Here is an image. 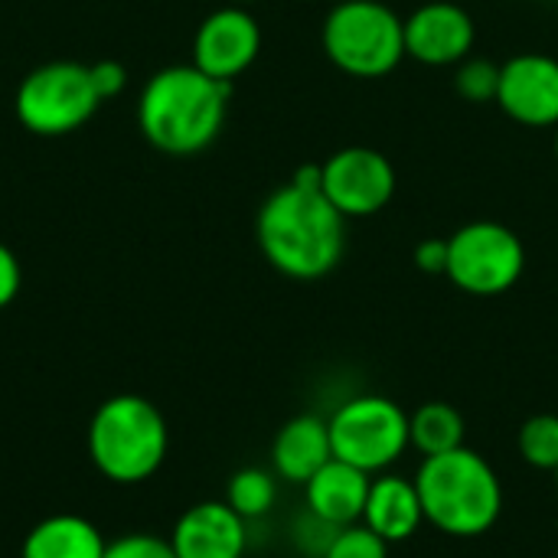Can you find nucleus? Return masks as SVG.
I'll return each mask as SVG.
<instances>
[{"mask_svg":"<svg viewBox=\"0 0 558 558\" xmlns=\"http://www.w3.org/2000/svg\"><path fill=\"white\" fill-rule=\"evenodd\" d=\"M556 490H558V471H556Z\"/></svg>","mask_w":558,"mask_h":558,"instance_id":"c85d7f7f","label":"nucleus"},{"mask_svg":"<svg viewBox=\"0 0 558 558\" xmlns=\"http://www.w3.org/2000/svg\"><path fill=\"white\" fill-rule=\"evenodd\" d=\"M373 477L340 458H330L307 484H304V504L307 513L330 526H353L363 520L366 497H369Z\"/></svg>","mask_w":558,"mask_h":558,"instance_id":"4468645a","label":"nucleus"},{"mask_svg":"<svg viewBox=\"0 0 558 558\" xmlns=\"http://www.w3.org/2000/svg\"><path fill=\"white\" fill-rule=\"evenodd\" d=\"M20 288H23V268H20L16 255L0 242V311L16 301Z\"/></svg>","mask_w":558,"mask_h":558,"instance_id":"393cba45","label":"nucleus"},{"mask_svg":"<svg viewBox=\"0 0 558 558\" xmlns=\"http://www.w3.org/2000/svg\"><path fill=\"white\" fill-rule=\"evenodd\" d=\"M415 268L425 275L448 271V239H425L415 245Z\"/></svg>","mask_w":558,"mask_h":558,"instance_id":"a878e982","label":"nucleus"},{"mask_svg":"<svg viewBox=\"0 0 558 558\" xmlns=\"http://www.w3.org/2000/svg\"><path fill=\"white\" fill-rule=\"evenodd\" d=\"M255 239L278 275L291 281H320L343 262L347 219L320 190L284 183L262 203Z\"/></svg>","mask_w":558,"mask_h":558,"instance_id":"f257e3e1","label":"nucleus"},{"mask_svg":"<svg viewBox=\"0 0 558 558\" xmlns=\"http://www.w3.org/2000/svg\"><path fill=\"white\" fill-rule=\"evenodd\" d=\"M101 558H177L170 539L154 533H124L118 539H108Z\"/></svg>","mask_w":558,"mask_h":558,"instance_id":"5701e85b","label":"nucleus"},{"mask_svg":"<svg viewBox=\"0 0 558 558\" xmlns=\"http://www.w3.org/2000/svg\"><path fill=\"white\" fill-rule=\"evenodd\" d=\"M327 59L350 78H383L402 65L405 20L383 0H340L320 26Z\"/></svg>","mask_w":558,"mask_h":558,"instance_id":"39448f33","label":"nucleus"},{"mask_svg":"<svg viewBox=\"0 0 558 558\" xmlns=\"http://www.w3.org/2000/svg\"><path fill=\"white\" fill-rule=\"evenodd\" d=\"M333 458L366 471L386 474L409 448V412L386 396H353L327 418Z\"/></svg>","mask_w":558,"mask_h":558,"instance_id":"423d86ee","label":"nucleus"},{"mask_svg":"<svg viewBox=\"0 0 558 558\" xmlns=\"http://www.w3.org/2000/svg\"><path fill=\"white\" fill-rule=\"evenodd\" d=\"M98 105L101 98L88 65L65 59L33 69L13 98L20 124L36 137H65L78 131L98 111Z\"/></svg>","mask_w":558,"mask_h":558,"instance_id":"0eeeda50","label":"nucleus"},{"mask_svg":"<svg viewBox=\"0 0 558 558\" xmlns=\"http://www.w3.org/2000/svg\"><path fill=\"white\" fill-rule=\"evenodd\" d=\"M474 16L454 0H428L405 16V56L432 65L454 69L474 52Z\"/></svg>","mask_w":558,"mask_h":558,"instance_id":"f8f14e48","label":"nucleus"},{"mask_svg":"<svg viewBox=\"0 0 558 558\" xmlns=\"http://www.w3.org/2000/svg\"><path fill=\"white\" fill-rule=\"evenodd\" d=\"M500 88V65L481 56H468L464 62L454 65V92L471 101V105H487L497 101Z\"/></svg>","mask_w":558,"mask_h":558,"instance_id":"412c9836","label":"nucleus"},{"mask_svg":"<svg viewBox=\"0 0 558 558\" xmlns=\"http://www.w3.org/2000/svg\"><path fill=\"white\" fill-rule=\"evenodd\" d=\"M262 52V26L242 3L213 10L193 36V65L219 82H235Z\"/></svg>","mask_w":558,"mask_h":558,"instance_id":"9d476101","label":"nucleus"},{"mask_svg":"<svg viewBox=\"0 0 558 558\" xmlns=\"http://www.w3.org/2000/svg\"><path fill=\"white\" fill-rule=\"evenodd\" d=\"M105 533L82 513H52L43 517L20 546V558H101Z\"/></svg>","mask_w":558,"mask_h":558,"instance_id":"f3484780","label":"nucleus"},{"mask_svg":"<svg viewBox=\"0 0 558 558\" xmlns=\"http://www.w3.org/2000/svg\"><path fill=\"white\" fill-rule=\"evenodd\" d=\"M88 72H92V82H95V92H98V98H101V101L118 98V95L124 92V85H128V69H124L118 59L92 62V65H88Z\"/></svg>","mask_w":558,"mask_h":558,"instance_id":"b1692460","label":"nucleus"},{"mask_svg":"<svg viewBox=\"0 0 558 558\" xmlns=\"http://www.w3.org/2000/svg\"><path fill=\"white\" fill-rule=\"evenodd\" d=\"M500 111L523 128L558 124V59L549 52H517L500 65Z\"/></svg>","mask_w":558,"mask_h":558,"instance_id":"9b49d317","label":"nucleus"},{"mask_svg":"<svg viewBox=\"0 0 558 558\" xmlns=\"http://www.w3.org/2000/svg\"><path fill=\"white\" fill-rule=\"evenodd\" d=\"M464 415L448 402H425L409 415V441L425 458L464 448Z\"/></svg>","mask_w":558,"mask_h":558,"instance_id":"a211bd4d","label":"nucleus"},{"mask_svg":"<svg viewBox=\"0 0 558 558\" xmlns=\"http://www.w3.org/2000/svg\"><path fill=\"white\" fill-rule=\"evenodd\" d=\"M415 487L422 497L425 523L454 539H477L490 533L504 513V484L494 464L464 448L425 458Z\"/></svg>","mask_w":558,"mask_h":558,"instance_id":"7ed1b4c3","label":"nucleus"},{"mask_svg":"<svg viewBox=\"0 0 558 558\" xmlns=\"http://www.w3.org/2000/svg\"><path fill=\"white\" fill-rule=\"evenodd\" d=\"M226 504L245 520H262L278 504V477L265 468H242L226 484Z\"/></svg>","mask_w":558,"mask_h":558,"instance_id":"6ab92c4d","label":"nucleus"},{"mask_svg":"<svg viewBox=\"0 0 558 558\" xmlns=\"http://www.w3.org/2000/svg\"><path fill=\"white\" fill-rule=\"evenodd\" d=\"M85 451L92 468L118 484L134 487L150 481L170 451V428L163 412L134 392H121L105 399L88 422Z\"/></svg>","mask_w":558,"mask_h":558,"instance_id":"20e7f679","label":"nucleus"},{"mask_svg":"<svg viewBox=\"0 0 558 558\" xmlns=\"http://www.w3.org/2000/svg\"><path fill=\"white\" fill-rule=\"evenodd\" d=\"M229 3H242V7H248V3H258V0H229Z\"/></svg>","mask_w":558,"mask_h":558,"instance_id":"bb28decb","label":"nucleus"},{"mask_svg":"<svg viewBox=\"0 0 558 558\" xmlns=\"http://www.w3.org/2000/svg\"><path fill=\"white\" fill-rule=\"evenodd\" d=\"M167 539L177 558H242L248 523L226 500H203L177 517Z\"/></svg>","mask_w":558,"mask_h":558,"instance_id":"ddd939ff","label":"nucleus"},{"mask_svg":"<svg viewBox=\"0 0 558 558\" xmlns=\"http://www.w3.org/2000/svg\"><path fill=\"white\" fill-rule=\"evenodd\" d=\"M517 448L520 458L536 468V471H558V415H533L523 422L520 435H517Z\"/></svg>","mask_w":558,"mask_h":558,"instance_id":"aec40b11","label":"nucleus"},{"mask_svg":"<svg viewBox=\"0 0 558 558\" xmlns=\"http://www.w3.org/2000/svg\"><path fill=\"white\" fill-rule=\"evenodd\" d=\"M232 82H219L190 65H167L147 78L137 98V128L144 141L170 157L206 150L229 111Z\"/></svg>","mask_w":558,"mask_h":558,"instance_id":"f03ea898","label":"nucleus"},{"mask_svg":"<svg viewBox=\"0 0 558 558\" xmlns=\"http://www.w3.org/2000/svg\"><path fill=\"white\" fill-rule=\"evenodd\" d=\"M333 458L330 428L320 415H294L288 418L271 441V471L278 481L307 484L327 461Z\"/></svg>","mask_w":558,"mask_h":558,"instance_id":"2eb2a0df","label":"nucleus"},{"mask_svg":"<svg viewBox=\"0 0 558 558\" xmlns=\"http://www.w3.org/2000/svg\"><path fill=\"white\" fill-rule=\"evenodd\" d=\"M396 167L383 150L353 144L324 160L320 193L350 222L383 213L396 196Z\"/></svg>","mask_w":558,"mask_h":558,"instance_id":"1a4fd4ad","label":"nucleus"},{"mask_svg":"<svg viewBox=\"0 0 558 558\" xmlns=\"http://www.w3.org/2000/svg\"><path fill=\"white\" fill-rule=\"evenodd\" d=\"M360 523L369 526L389 546L412 539L425 523V510H422L415 481H409L402 474H379L369 484V497H366V510H363Z\"/></svg>","mask_w":558,"mask_h":558,"instance_id":"dca6fc26","label":"nucleus"},{"mask_svg":"<svg viewBox=\"0 0 558 558\" xmlns=\"http://www.w3.org/2000/svg\"><path fill=\"white\" fill-rule=\"evenodd\" d=\"M320 558H389V543L379 539L369 526L353 523L337 530L333 543Z\"/></svg>","mask_w":558,"mask_h":558,"instance_id":"4be33fe9","label":"nucleus"},{"mask_svg":"<svg viewBox=\"0 0 558 558\" xmlns=\"http://www.w3.org/2000/svg\"><path fill=\"white\" fill-rule=\"evenodd\" d=\"M556 160H558V124H556Z\"/></svg>","mask_w":558,"mask_h":558,"instance_id":"cd10ccee","label":"nucleus"},{"mask_svg":"<svg viewBox=\"0 0 558 558\" xmlns=\"http://www.w3.org/2000/svg\"><path fill=\"white\" fill-rule=\"evenodd\" d=\"M526 271L523 239L494 219H477L448 235L445 278L474 298H497L517 288Z\"/></svg>","mask_w":558,"mask_h":558,"instance_id":"6e6552de","label":"nucleus"}]
</instances>
